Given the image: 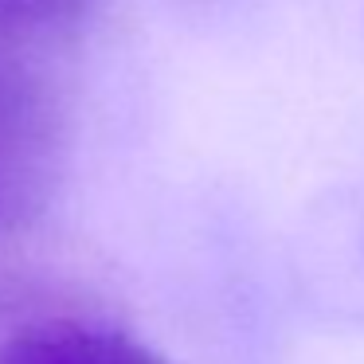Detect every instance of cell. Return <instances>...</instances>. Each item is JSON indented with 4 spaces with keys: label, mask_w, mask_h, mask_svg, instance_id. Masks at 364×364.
Segmentation results:
<instances>
[{
    "label": "cell",
    "mask_w": 364,
    "mask_h": 364,
    "mask_svg": "<svg viewBox=\"0 0 364 364\" xmlns=\"http://www.w3.org/2000/svg\"><path fill=\"white\" fill-rule=\"evenodd\" d=\"M40 63L0 48V223L40 215L63 168V106Z\"/></svg>",
    "instance_id": "cell-1"
},
{
    "label": "cell",
    "mask_w": 364,
    "mask_h": 364,
    "mask_svg": "<svg viewBox=\"0 0 364 364\" xmlns=\"http://www.w3.org/2000/svg\"><path fill=\"white\" fill-rule=\"evenodd\" d=\"M0 364H165L129 333L82 317L28 321L0 341Z\"/></svg>",
    "instance_id": "cell-2"
},
{
    "label": "cell",
    "mask_w": 364,
    "mask_h": 364,
    "mask_svg": "<svg viewBox=\"0 0 364 364\" xmlns=\"http://www.w3.org/2000/svg\"><path fill=\"white\" fill-rule=\"evenodd\" d=\"M98 0H0V48L43 59L79 40Z\"/></svg>",
    "instance_id": "cell-3"
}]
</instances>
